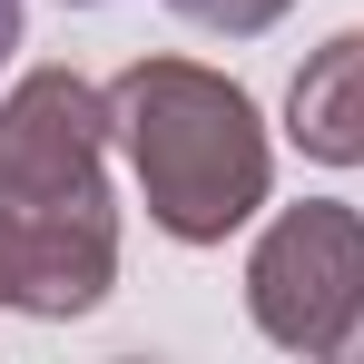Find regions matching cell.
Masks as SVG:
<instances>
[{"label": "cell", "mask_w": 364, "mask_h": 364, "mask_svg": "<svg viewBox=\"0 0 364 364\" xmlns=\"http://www.w3.org/2000/svg\"><path fill=\"white\" fill-rule=\"evenodd\" d=\"M109 119H119V148L138 168L148 217L178 246H217V237H237L246 217L266 207L276 158H266L256 99L237 79H217L197 60H138L109 89Z\"/></svg>", "instance_id": "6da1fadb"}, {"label": "cell", "mask_w": 364, "mask_h": 364, "mask_svg": "<svg viewBox=\"0 0 364 364\" xmlns=\"http://www.w3.org/2000/svg\"><path fill=\"white\" fill-rule=\"evenodd\" d=\"M246 305L286 355H345L364 325V217L335 197L286 207L246 256Z\"/></svg>", "instance_id": "7a4b0ae2"}, {"label": "cell", "mask_w": 364, "mask_h": 364, "mask_svg": "<svg viewBox=\"0 0 364 364\" xmlns=\"http://www.w3.org/2000/svg\"><path fill=\"white\" fill-rule=\"evenodd\" d=\"M109 89H89L79 69H30L0 99V197L10 207H79L109 197L99 158H109Z\"/></svg>", "instance_id": "3957f363"}, {"label": "cell", "mask_w": 364, "mask_h": 364, "mask_svg": "<svg viewBox=\"0 0 364 364\" xmlns=\"http://www.w3.org/2000/svg\"><path fill=\"white\" fill-rule=\"evenodd\" d=\"M109 286H119V217H109V197L10 207V305L20 315H89Z\"/></svg>", "instance_id": "277c9868"}, {"label": "cell", "mask_w": 364, "mask_h": 364, "mask_svg": "<svg viewBox=\"0 0 364 364\" xmlns=\"http://www.w3.org/2000/svg\"><path fill=\"white\" fill-rule=\"evenodd\" d=\"M286 138L325 168H364V30H335L286 89Z\"/></svg>", "instance_id": "5b68a950"}, {"label": "cell", "mask_w": 364, "mask_h": 364, "mask_svg": "<svg viewBox=\"0 0 364 364\" xmlns=\"http://www.w3.org/2000/svg\"><path fill=\"white\" fill-rule=\"evenodd\" d=\"M168 10L197 20V30H227V40H256V30L286 20V0H168Z\"/></svg>", "instance_id": "8992f818"}, {"label": "cell", "mask_w": 364, "mask_h": 364, "mask_svg": "<svg viewBox=\"0 0 364 364\" xmlns=\"http://www.w3.org/2000/svg\"><path fill=\"white\" fill-rule=\"evenodd\" d=\"M20 50V0H0V60Z\"/></svg>", "instance_id": "52a82bcc"}, {"label": "cell", "mask_w": 364, "mask_h": 364, "mask_svg": "<svg viewBox=\"0 0 364 364\" xmlns=\"http://www.w3.org/2000/svg\"><path fill=\"white\" fill-rule=\"evenodd\" d=\"M0 305H10V197H0Z\"/></svg>", "instance_id": "ba28073f"}, {"label": "cell", "mask_w": 364, "mask_h": 364, "mask_svg": "<svg viewBox=\"0 0 364 364\" xmlns=\"http://www.w3.org/2000/svg\"><path fill=\"white\" fill-rule=\"evenodd\" d=\"M345 355H364V325H355V345H345Z\"/></svg>", "instance_id": "9c48e42d"}]
</instances>
